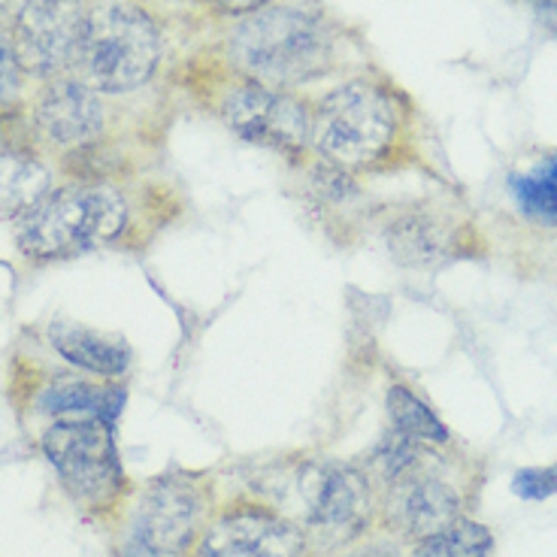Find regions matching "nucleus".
Returning <instances> with one entry per match:
<instances>
[{
    "label": "nucleus",
    "mask_w": 557,
    "mask_h": 557,
    "mask_svg": "<svg viewBox=\"0 0 557 557\" xmlns=\"http://www.w3.org/2000/svg\"><path fill=\"white\" fill-rule=\"evenodd\" d=\"M552 473H555V482H557V463H555V467H552Z\"/></svg>",
    "instance_id": "393cba45"
},
{
    "label": "nucleus",
    "mask_w": 557,
    "mask_h": 557,
    "mask_svg": "<svg viewBox=\"0 0 557 557\" xmlns=\"http://www.w3.org/2000/svg\"><path fill=\"white\" fill-rule=\"evenodd\" d=\"M509 195L521 215L543 227H557V152L543 154L524 173L509 176Z\"/></svg>",
    "instance_id": "a211bd4d"
},
{
    "label": "nucleus",
    "mask_w": 557,
    "mask_h": 557,
    "mask_svg": "<svg viewBox=\"0 0 557 557\" xmlns=\"http://www.w3.org/2000/svg\"><path fill=\"white\" fill-rule=\"evenodd\" d=\"M115 557H173V555H164V552H158V548H152V545H146L143 540H137V536L125 533V536H122V543L115 545Z\"/></svg>",
    "instance_id": "5701e85b"
},
{
    "label": "nucleus",
    "mask_w": 557,
    "mask_h": 557,
    "mask_svg": "<svg viewBox=\"0 0 557 557\" xmlns=\"http://www.w3.org/2000/svg\"><path fill=\"white\" fill-rule=\"evenodd\" d=\"M164 49V30L143 7L103 3L88 13L73 73L100 95H127L152 83Z\"/></svg>",
    "instance_id": "39448f33"
},
{
    "label": "nucleus",
    "mask_w": 557,
    "mask_h": 557,
    "mask_svg": "<svg viewBox=\"0 0 557 557\" xmlns=\"http://www.w3.org/2000/svg\"><path fill=\"white\" fill-rule=\"evenodd\" d=\"M30 125L46 143L64 152L95 146L107 131V107L100 91L76 73L49 79L30 103Z\"/></svg>",
    "instance_id": "ddd939ff"
},
{
    "label": "nucleus",
    "mask_w": 557,
    "mask_h": 557,
    "mask_svg": "<svg viewBox=\"0 0 557 557\" xmlns=\"http://www.w3.org/2000/svg\"><path fill=\"white\" fill-rule=\"evenodd\" d=\"M251 494L307 530L312 552H343L376 530L379 494L361 463L288 455L251 475Z\"/></svg>",
    "instance_id": "f03ea898"
},
{
    "label": "nucleus",
    "mask_w": 557,
    "mask_h": 557,
    "mask_svg": "<svg viewBox=\"0 0 557 557\" xmlns=\"http://www.w3.org/2000/svg\"><path fill=\"white\" fill-rule=\"evenodd\" d=\"M363 231H373L391 261L406 270H433L467 249L470 227L436 200H409L367 209Z\"/></svg>",
    "instance_id": "9b49d317"
},
{
    "label": "nucleus",
    "mask_w": 557,
    "mask_h": 557,
    "mask_svg": "<svg viewBox=\"0 0 557 557\" xmlns=\"http://www.w3.org/2000/svg\"><path fill=\"white\" fill-rule=\"evenodd\" d=\"M46 460L67 497L88 516H107L127 497V475L112 424L98 418L52 421L40 436Z\"/></svg>",
    "instance_id": "0eeeda50"
},
{
    "label": "nucleus",
    "mask_w": 557,
    "mask_h": 557,
    "mask_svg": "<svg viewBox=\"0 0 557 557\" xmlns=\"http://www.w3.org/2000/svg\"><path fill=\"white\" fill-rule=\"evenodd\" d=\"M346 30L321 0H276L224 34V64L278 91L327 79L343 61Z\"/></svg>",
    "instance_id": "7ed1b4c3"
},
{
    "label": "nucleus",
    "mask_w": 557,
    "mask_h": 557,
    "mask_svg": "<svg viewBox=\"0 0 557 557\" xmlns=\"http://www.w3.org/2000/svg\"><path fill=\"white\" fill-rule=\"evenodd\" d=\"M88 13L85 0H0V37L25 76L49 83L76 70Z\"/></svg>",
    "instance_id": "6e6552de"
},
{
    "label": "nucleus",
    "mask_w": 557,
    "mask_h": 557,
    "mask_svg": "<svg viewBox=\"0 0 557 557\" xmlns=\"http://www.w3.org/2000/svg\"><path fill=\"white\" fill-rule=\"evenodd\" d=\"M446 451L431 448L418 467L379 487V524L388 536L416 545L463 518V497L446 470Z\"/></svg>",
    "instance_id": "9d476101"
},
{
    "label": "nucleus",
    "mask_w": 557,
    "mask_h": 557,
    "mask_svg": "<svg viewBox=\"0 0 557 557\" xmlns=\"http://www.w3.org/2000/svg\"><path fill=\"white\" fill-rule=\"evenodd\" d=\"M336 557H406V552L400 548V540L394 536H363L361 543L348 545Z\"/></svg>",
    "instance_id": "412c9836"
},
{
    "label": "nucleus",
    "mask_w": 557,
    "mask_h": 557,
    "mask_svg": "<svg viewBox=\"0 0 557 557\" xmlns=\"http://www.w3.org/2000/svg\"><path fill=\"white\" fill-rule=\"evenodd\" d=\"M412 112L404 91L376 73H361L312 100V154L358 180L406 168Z\"/></svg>",
    "instance_id": "20e7f679"
},
{
    "label": "nucleus",
    "mask_w": 557,
    "mask_h": 557,
    "mask_svg": "<svg viewBox=\"0 0 557 557\" xmlns=\"http://www.w3.org/2000/svg\"><path fill=\"white\" fill-rule=\"evenodd\" d=\"M180 209V197L158 182L137 197L119 182H67L13 222L15 249L37 264L70 261L139 234H158Z\"/></svg>",
    "instance_id": "f257e3e1"
},
{
    "label": "nucleus",
    "mask_w": 557,
    "mask_h": 557,
    "mask_svg": "<svg viewBox=\"0 0 557 557\" xmlns=\"http://www.w3.org/2000/svg\"><path fill=\"white\" fill-rule=\"evenodd\" d=\"M212 516L215 491L209 475L170 470L139 487L127 533L164 555L188 557Z\"/></svg>",
    "instance_id": "1a4fd4ad"
},
{
    "label": "nucleus",
    "mask_w": 557,
    "mask_h": 557,
    "mask_svg": "<svg viewBox=\"0 0 557 557\" xmlns=\"http://www.w3.org/2000/svg\"><path fill=\"white\" fill-rule=\"evenodd\" d=\"M49 348L58 358L79 370L83 376L107 379V382H125L134 367V351L125 336L98 331L79 321L55 319L46 327Z\"/></svg>",
    "instance_id": "2eb2a0df"
},
{
    "label": "nucleus",
    "mask_w": 557,
    "mask_h": 557,
    "mask_svg": "<svg viewBox=\"0 0 557 557\" xmlns=\"http://www.w3.org/2000/svg\"><path fill=\"white\" fill-rule=\"evenodd\" d=\"M209 110L234 137L276 152L292 170L312 154V100L297 91H278L231 70L212 88Z\"/></svg>",
    "instance_id": "423d86ee"
},
{
    "label": "nucleus",
    "mask_w": 557,
    "mask_h": 557,
    "mask_svg": "<svg viewBox=\"0 0 557 557\" xmlns=\"http://www.w3.org/2000/svg\"><path fill=\"white\" fill-rule=\"evenodd\" d=\"M55 185L42 161L28 149H0V219L18 222Z\"/></svg>",
    "instance_id": "dca6fc26"
},
{
    "label": "nucleus",
    "mask_w": 557,
    "mask_h": 557,
    "mask_svg": "<svg viewBox=\"0 0 557 557\" xmlns=\"http://www.w3.org/2000/svg\"><path fill=\"white\" fill-rule=\"evenodd\" d=\"M494 548V536L485 524L460 518L458 524H451L436 536H428L416 543L406 557H491Z\"/></svg>",
    "instance_id": "6ab92c4d"
},
{
    "label": "nucleus",
    "mask_w": 557,
    "mask_h": 557,
    "mask_svg": "<svg viewBox=\"0 0 557 557\" xmlns=\"http://www.w3.org/2000/svg\"><path fill=\"white\" fill-rule=\"evenodd\" d=\"M512 491H516L521 500H548L557 494V482L552 467H528V470H518L512 479Z\"/></svg>",
    "instance_id": "aec40b11"
},
{
    "label": "nucleus",
    "mask_w": 557,
    "mask_h": 557,
    "mask_svg": "<svg viewBox=\"0 0 557 557\" xmlns=\"http://www.w3.org/2000/svg\"><path fill=\"white\" fill-rule=\"evenodd\" d=\"M533 10H536V18L543 22L545 30L557 37V0H530Z\"/></svg>",
    "instance_id": "b1692460"
},
{
    "label": "nucleus",
    "mask_w": 557,
    "mask_h": 557,
    "mask_svg": "<svg viewBox=\"0 0 557 557\" xmlns=\"http://www.w3.org/2000/svg\"><path fill=\"white\" fill-rule=\"evenodd\" d=\"M307 530L255 497L215 509L188 557H309Z\"/></svg>",
    "instance_id": "f8f14e48"
},
{
    "label": "nucleus",
    "mask_w": 557,
    "mask_h": 557,
    "mask_svg": "<svg viewBox=\"0 0 557 557\" xmlns=\"http://www.w3.org/2000/svg\"><path fill=\"white\" fill-rule=\"evenodd\" d=\"M30 409L49 421L64 418H98L115 428L127 404V382H107L95 376L52 373L28 394Z\"/></svg>",
    "instance_id": "4468645a"
},
{
    "label": "nucleus",
    "mask_w": 557,
    "mask_h": 557,
    "mask_svg": "<svg viewBox=\"0 0 557 557\" xmlns=\"http://www.w3.org/2000/svg\"><path fill=\"white\" fill-rule=\"evenodd\" d=\"M207 10H212V15H222V18H246V15L258 13V10H264L270 3H276V0H200Z\"/></svg>",
    "instance_id": "4be33fe9"
},
{
    "label": "nucleus",
    "mask_w": 557,
    "mask_h": 557,
    "mask_svg": "<svg viewBox=\"0 0 557 557\" xmlns=\"http://www.w3.org/2000/svg\"><path fill=\"white\" fill-rule=\"evenodd\" d=\"M385 412H388L391 431L406 433V436H412L418 443H428V446H451V433L443 424V418L418 397L412 385H406L400 379H394L385 391Z\"/></svg>",
    "instance_id": "f3484780"
}]
</instances>
